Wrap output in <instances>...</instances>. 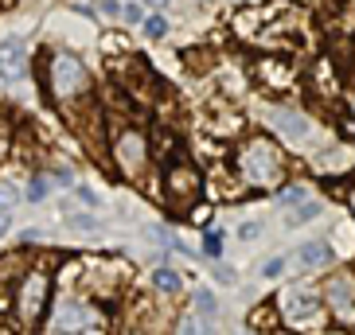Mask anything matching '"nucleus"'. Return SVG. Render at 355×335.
Returning <instances> with one entry per match:
<instances>
[{
  "instance_id": "1",
  "label": "nucleus",
  "mask_w": 355,
  "mask_h": 335,
  "mask_svg": "<svg viewBox=\"0 0 355 335\" xmlns=\"http://www.w3.org/2000/svg\"><path fill=\"white\" fill-rule=\"evenodd\" d=\"M239 168H242V176L250 179V183H258V188H266V183H277V179L285 176L282 152H277L270 141H250V145H242Z\"/></svg>"
},
{
  "instance_id": "2",
  "label": "nucleus",
  "mask_w": 355,
  "mask_h": 335,
  "mask_svg": "<svg viewBox=\"0 0 355 335\" xmlns=\"http://www.w3.org/2000/svg\"><path fill=\"white\" fill-rule=\"evenodd\" d=\"M51 90H55V98H74V94H83L86 86H90V74H86V66H83V59L78 55H71V51H59L51 59Z\"/></svg>"
},
{
  "instance_id": "3",
  "label": "nucleus",
  "mask_w": 355,
  "mask_h": 335,
  "mask_svg": "<svg viewBox=\"0 0 355 335\" xmlns=\"http://www.w3.org/2000/svg\"><path fill=\"white\" fill-rule=\"evenodd\" d=\"M277 312H282L285 324L293 327H313L316 320H320V296L309 293V289H293V293L277 296Z\"/></svg>"
},
{
  "instance_id": "4",
  "label": "nucleus",
  "mask_w": 355,
  "mask_h": 335,
  "mask_svg": "<svg viewBox=\"0 0 355 335\" xmlns=\"http://www.w3.org/2000/svg\"><path fill=\"white\" fill-rule=\"evenodd\" d=\"M199 191H203V176H199V168L191 164H172L164 172V195L172 203H196L199 199Z\"/></svg>"
},
{
  "instance_id": "5",
  "label": "nucleus",
  "mask_w": 355,
  "mask_h": 335,
  "mask_svg": "<svg viewBox=\"0 0 355 335\" xmlns=\"http://www.w3.org/2000/svg\"><path fill=\"white\" fill-rule=\"evenodd\" d=\"M43 300H47V277L43 273H28L20 281V293H16V316H20L24 324L40 320Z\"/></svg>"
},
{
  "instance_id": "6",
  "label": "nucleus",
  "mask_w": 355,
  "mask_h": 335,
  "mask_svg": "<svg viewBox=\"0 0 355 335\" xmlns=\"http://www.w3.org/2000/svg\"><path fill=\"white\" fill-rule=\"evenodd\" d=\"M270 125L273 133H282L289 145H309L313 141V121L297 109H270Z\"/></svg>"
},
{
  "instance_id": "7",
  "label": "nucleus",
  "mask_w": 355,
  "mask_h": 335,
  "mask_svg": "<svg viewBox=\"0 0 355 335\" xmlns=\"http://www.w3.org/2000/svg\"><path fill=\"white\" fill-rule=\"evenodd\" d=\"M98 324V312L90 304H78V300H63L55 308V327L59 332H86V327Z\"/></svg>"
},
{
  "instance_id": "8",
  "label": "nucleus",
  "mask_w": 355,
  "mask_h": 335,
  "mask_svg": "<svg viewBox=\"0 0 355 335\" xmlns=\"http://www.w3.org/2000/svg\"><path fill=\"white\" fill-rule=\"evenodd\" d=\"M24 66H28V43L24 39L0 43V78L4 82H16V78H24Z\"/></svg>"
},
{
  "instance_id": "9",
  "label": "nucleus",
  "mask_w": 355,
  "mask_h": 335,
  "mask_svg": "<svg viewBox=\"0 0 355 335\" xmlns=\"http://www.w3.org/2000/svg\"><path fill=\"white\" fill-rule=\"evenodd\" d=\"M114 156L121 160V164H125L129 172H137V168L145 164V136L133 133V129L117 133V141H114Z\"/></svg>"
},
{
  "instance_id": "10",
  "label": "nucleus",
  "mask_w": 355,
  "mask_h": 335,
  "mask_svg": "<svg viewBox=\"0 0 355 335\" xmlns=\"http://www.w3.org/2000/svg\"><path fill=\"white\" fill-rule=\"evenodd\" d=\"M324 293H328V304H332V312H336V316H352V308H355V281L347 277V273L332 277Z\"/></svg>"
},
{
  "instance_id": "11",
  "label": "nucleus",
  "mask_w": 355,
  "mask_h": 335,
  "mask_svg": "<svg viewBox=\"0 0 355 335\" xmlns=\"http://www.w3.org/2000/svg\"><path fill=\"white\" fill-rule=\"evenodd\" d=\"M293 262L301 265V269H324V265L332 262V246H328L324 238L301 242V246L293 250Z\"/></svg>"
},
{
  "instance_id": "12",
  "label": "nucleus",
  "mask_w": 355,
  "mask_h": 335,
  "mask_svg": "<svg viewBox=\"0 0 355 335\" xmlns=\"http://www.w3.org/2000/svg\"><path fill=\"white\" fill-rule=\"evenodd\" d=\"M258 78L266 86H289L293 82V71H289V63H282V59H258Z\"/></svg>"
},
{
  "instance_id": "13",
  "label": "nucleus",
  "mask_w": 355,
  "mask_h": 335,
  "mask_svg": "<svg viewBox=\"0 0 355 335\" xmlns=\"http://www.w3.org/2000/svg\"><path fill=\"white\" fill-rule=\"evenodd\" d=\"M273 320H282V312H277V300H266V304H258L250 312V324L254 327H273Z\"/></svg>"
},
{
  "instance_id": "14",
  "label": "nucleus",
  "mask_w": 355,
  "mask_h": 335,
  "mask_svg": "<svg viewBox=\"0 0 355 335\" xmlns=\"http://www.w3.org/2000/svg\"><path fill=\"white\" fill-rule=\"evenodd\" d=\"M176 335H211V324L203 316H184L176 324Z\"/></svg>"
},
{
  "instance_id": "15",
  "label": "nucleus",
  "mask_w": 355,
  "mask_h": 335,
  "mask_svg": "<svg viewBox=\"0 0 355 335\" xmlns=\"http://www.w3.org/2000/svg\"><path fill=\"white\" fill-rule=\"evenodd\" d=\"M304 199H309V191H304L301 183H293V188H282V195H277V203H282V207H301Z\"/></svg>"
},
{
  "instance_id": "16",
  "label": "nucleus",
  "mask_w": 355,
  "mask_h": 335,
  "mask_svg": "<svg viewBox=\"0 0 355 335\" xmlns=\"http://www.w3.org/2000/svg\"><path fill=\"white\" fill-rule=\"evenodd\" d=\"M141 28H145V35H148V39L157 43V39H164V32H168V20H164V16L157 12V16H145V24H141Z\"/></svg>"
},
{
  "instance_id": "17",
  "label": "nucleus",
  "mask_w": 355,
  "mask_h": 335,
  "mask_svg": "<svg viewBox=\"0 0 355 335\" xmlns=\"http://www.w3.org/2000/svg\"><path fill=\"white\" fill-rule=\"evenodd\" d=\"M316 215H320V203H301V207H293L289 222H293V226H301V222H313Z\"/></svg>"
},
{
  "instance_id": "18",
  "label": "nucleus",
  "mask_w": 355,
  "mask_h": 335,
  "mask_svg": "<svg viewBox=\"0 0 355 335\" xmlns=\"http://www.w3.org/2000/svg\"><path fill=\"white\" fill-rule=\"evenodd\" d=\"M153 284H157L160 293H176V289H180V277H176L172 269H157V273H153Z\"/></svg>"
},
{
  "instance_id": "19",
  "label": "nucleus",
  "mask_w": 355,
  "mask_h": 335,
  "mask_svg": "<svg viewBox=\"0 0 355 335\" xmlns=\"http://www.w3.org/2000/svg\"><path fill=\"white\" fill-rule=\"evenodd\" d=\"M47 191H51V183H47L43 176H35L32 183H28V199H32V203H40V199H47Z\"/></svg>"
},
{
  "instance_id": "20",
  "label": "nucleus",
  "mask_w": 355,
  "mask_h": 335,
  "mask_svg": "<svg viewBox=\"0 0 355 335\" xmlns=\"http://www.w3.org/2000/svg\"><path fill=\"white\" fill-rule=\"evenodd\" d=\"M121 20L125 24H145V4H121Z\"/></svg>"
},
{
  "instance_id": "21",
  "label": "nucleus",
  "mask_w": 355,
  "mask_h": 335,
  "mask_svg": "<svg viewBox=\"0 0 355 335\" xmlns=\"http://www.w3.org/2000/svg\"><path fill=\"white\" fill-rule=\"evenodd\" d=\"M196 308H199V312H207V316H215V312H219V304H215V296H211V293H203V289L196 293Z\"/></svg>"
},
{
  "instance_id": "22",
  "label": "nucleus",
  "mask_w": 355,
  "mask_h": 335,
  "mask_svg": "<svg viewBox=\"0 0 355 335\" xmlns=\"http://www.w3.org/2000/svg\"><path fill=\"white\" fill-rule=\"evenodd\" d=\"M282 273H285V257H270V262L261 265V277H270V281L273 277H282Z\"/></svg>"
},
{
  "instance_id": "23",
  "label": "nucleus",
  "mask_w": 355,
  "mask_h": 335,
  "mask_svg": "<svg viewBox=\"0 0 355 335\" xmlns=\"http://www.w3.org/2000/svg\"><path fill=\"white\" fill-rule=\"evenodd\" d=\"M203 250H207L211 257H219V253H223V234L207 230V238H203Z\"/></svg>"
},
{
  "instance_id": "24",
  "label": "nucleus",
  "mask_w": 355,
  "mask_h": 335,
  "mask_svg": "<svg viewBox=\"0 0 355 335\" xmlns=\"http://www.w3.org/2000/svg\"><path fill=\"white\" fill-rule=\"evenodd\" d=\"M258 234H261L258 222H242V226H239V238H242V242H254Z\"/></svg>"
},
{
  "instance_id": "25",
  "label": "nucleus",
  "mask_w": 355,
  "mask_h": 335,
  "mask_svg": "<svg viewBox=\"0 0 355 335\" xmlns=\"http://www.w3.org/2000/svg\"><path fill=\"white\" fill-rule=\"evenodd\" d=\"M16 195H20V191L12 188V183H0V207H12V203H16Z\"/></svg>"
},
{
  "instance_id": "26",
  "label": "nucleus",
  "mask_w": 355,
  "mask_h": 335,
  "mask_svg": "<svg viewBox=\"0 0 355 335\" xmlns=\"http://www.w3.org/2000/svg\"><path fill=\"white\" fill-rule=\"evenodd\" d=\"M98 12L102 16H121V4L117 0H98Z\"/></svg>"
},
{
  "instance_id": "27",
  "label": "nucleus",
  "mask_w": 355,
  "mask_h": 335,
  "mask_svg": "<svg viewBox=\"0 0 355 335\" xmlns=\"http://www.w3.org/2000/svg\"><path fill=\"white\" fill-rule=\"evenodd\" d=\"M344 133L355 136V102H352V109H347V117H344Z\"/></svg>"
},
{
  "instance_id": "28",
  "label": "nucleus",
  "mask_w": 355,
  "mask_h": 335,
  "mask_svg": "<svg viewBox=\"0 0 355 335\" xmlns=\"http://www.w3.org/2000/svg\"><path fill=\"white\" fill-rule=\"evenodd\" d=\"M78 199H83L86 207H94V203H98V195H94V191H90V188H78Z\"/></svg>"
},
{
  "instance_id": "29",
  "label": "nucleus",
  "mask_w": 355,
  "mask_h": 335,
  "mask_svg": "<svg viewBox=\"0 0 355 335\" xmlns=\"http://www.w3.org/2000/svg\"><path fill=\"white\" fill-rule=\"evenodd\" d=\"M215 277H219V281H234V273L223 269V265H215Z\"/></svg>"
},
{
  "instance_id": "30",
  "label": "nucleus",
  "mask_w": 355,
  "mask_h": 335,
  "mask_svg": "<svg viewBox=\"0 0 355 335\" xmlns=\"http://www.w3.org/2000/svg\"><path fill=\"white\" fill-rule=\"evenodd\" d=\"M8 222H12V219H8V207H0V234L8 230Z\"/></svg>"
},
{
  "instance_id": "31",
  "label": "nucleus",
  "mask_w": 355,
  "mask_h": 335,
  "mask_svg": "<svg viewBox=\"0 0 355 335\" xmlns=\"http://www.w3.org/2000/svg\"><path fill=\"white\" fill-rule=\"evenodd\" d=\"M145 4H153V8H164L168 0H145Z\"/></svg>"
},
{
  "instance_id": "32",
  "label": "nucleus",
  "mask_w": 355,
  "mask_h": 335,
  "mask_svg": "<svg viewBox=\"0 0 355 335\" xmlns=\"http://www.w3.org/2000/svg\"><path fill=\"white\" fill-rule=\"evenodd\" d=\"M352 210H355V191H352Z\"/></svg>"
},
{
  "instance_id": "33",
  "label": "nucleus",
  "mask_w": 355,
  "mask_h": 335,
  "mask_svg": "<svg viewBox=\"0 0 355 335\" xmlns=\"http://www.w3.org/2000/svg\"><path fill=\"white\" fill-rule=\"evenodd\" d=\"M328 335H347V332H328Z\"/></svg>"
},
{
  "instance_id": "34",
  "label": "nucleus",
  "mask_w": 355,
  "mask_h": 335,
  "mask_svg": "<svg viewBox=\"0 0 355 335\" xmlns=\"http://www.w3.org/2000/svg\"><path fill=\"white\" fill-rule=\"evenodd\" d=\"M277 335H293V332H277Z\"/></svg>"
}]
</instances>
